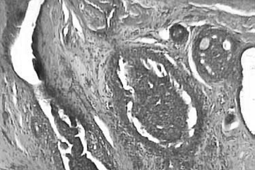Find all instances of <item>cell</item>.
I'll use <instances>...</instances> for the list:
<instances>
[{"label": "cell", "mask_w": 255, "mask_h": 170, "mask_svg": "<svg viewBox=\"0 0 255 170\" xmlns=\"http://www.w3.org/2000/svg\"><path fill=\"white\" fill-rule=\"evenodd\" d=\"M35 70L37 72V75H39V77L43 78V69L42 68V65L38 61H35Z\"/></svg>", "instance_id": "obj_1"}]
</instances>
